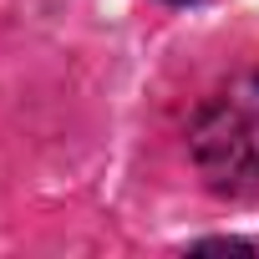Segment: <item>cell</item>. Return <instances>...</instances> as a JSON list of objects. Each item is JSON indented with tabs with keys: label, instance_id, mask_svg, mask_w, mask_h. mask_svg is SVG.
Wrapping results in <instances>:
<instances>
[{
	"label": "cell",
	"instance_id": "cell-1",
	"mask_svg": "<svg viewBox=\"0 0 259 259\" xmlns=\"http://www.w3.org/2000/svg\"><path fill=\"white\" fill-rule=\"evenodd\" d=\"M188 148H193L198 173L213 188L259 183V71L234 76L198 107L188 127Z\"/></svg>",
	"mask_w": 259,
	"mask_h": 259
},
{
	"label": "cell",
	"instance_id": "cell-2",
	"mask_svg": "<svg viewBox=\"0 0 259 259\" xmlns=\"http://www.w3.org/2000/svg\"><path fill=\"white\" fill-rule=\"evenodd\" d=\"M178 6H183V0H178Z\"/></svg>",
	"mask_w": 259,
	"mask_h": 259
}]
</instances>
